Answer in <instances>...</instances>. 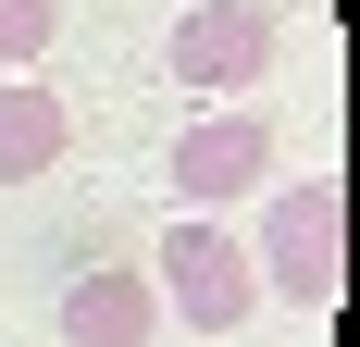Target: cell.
I'll list each match as a JSON object with an SVG mask.
<instances>
[{
	"label": "cell",
	"instance_id": "1",
	"mask_svg": "<svg viewBox=\"0 0 360 347\" xmlns=\"http://www.w3.org/2000/svg\"><path fill=\"white\" fill-rule=\"evenodd\" d=\"M249 273H261V298H298V310H335V298H348V199H335V174L274 186Z\"/></svg>",
	"mask_w": 360,
	"mask_h": 347
},
{
	"label": "cell",
	"instance_id": "2",
	"mask_svg": "<svg viewBox=\"0 0 360 347\" xmlns=\"http://www.w3.org/2000/svg\"><path fill=\"white\" fill-rule=\"evenodd\" d=\"M149 285H162V310H174V322H199V335H236V322L261 310L249 248L224 236L212 211H174V236L149 248Z\"/></svg>",
	"mask_w": 360,
	"mask_h": 347
},
{
	"label": "cell",
	"instance_id": "3",
	"mask_svg": "<svg viewBox=\"0 0 360 347\" xmlns=\"http://www.w3.org/2000/svg\"><path fill=\"white\" fill-rule=\"evenodd\" d=\"M162 74H174L186 100H249L261 74H274V13H261V0H199V13H174Z\"/></svg>",
	"mask_w": 360,
	"mask_h": 347
},
{
	"label": "cell",
	"instance_id": "4",
	"mask_svg": "<svg viewBox=\"0 0 360 347\" xmlns=\"http://www.w3.org/2000/svg\"><path fill=\"white\" fill-rule=\"evenodd\" d=\"M274 162H286V149H274V124H261L249 100H224V112L199 100V124L162 149V174H174L186 211H224V199H249V186H274Z\"/></svg>",
	"mask_w": 360,
	"mask_h": 347
},
{
	"label": "cell",
	"instance_id": "5",
	"mask_svg": "<svg viewBox=\"0 0 360 347\" xmlns=\"http://www.w3.org/2000/svg\"><path fill=\"white\" fill-rule=\"evenodd\" d=\"M162 335V285L124 273V261H87L63 285V347H149Z\"/></svg>",
	"mask_w": 360,
	"mask_h": 347
},
{
	"label": "cell",
	"instance_id": "6",
	"mask_svg": "<svg viewBox=\"0 0 360 347\" xmlns=\"http://www.w3.org/2000/svg\"><path fill=\"white\" fill-rule=\"evenodd\" d=\"M75 149V112L37 87V74H0V186H25V174H50Z\"/></svg>",
	"mask_w": 360,
	"mask_h": 347
},
{
	"label": "cell",
	"instance_id": "7",
	"mask_svg": "<svg viewBox=\"0 0 360 347\" xmlns=\"http://www.w3.org/2000/svg\"><path fill=\"white\" fill-rule=\"evenodd\" d=\"M50 25H63V0H0V74H25L50 50Z\"/></svg>",
	"mask_w": 360,
	"mask_h": 347
}]
</instances>
